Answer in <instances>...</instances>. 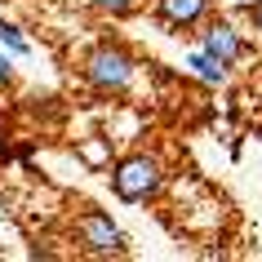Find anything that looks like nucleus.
I'll list each match as a JSON object with an SVG mask.
<instances>
[{
	"label": "nucleus",
	"mask_w": 262,
	"mask_h": 262,
	"mask_svg": "<svg viewBox=\"0 0 262 262\" xmlns=\"http://www.w3.org/2000/svg\"><path fill=\"white\" fill-rule=\"evenodd\" d=\"M191 67H195V76H205V80H213V84H222V80H227V62H218V58H213V54H205V49H200V54L191 58Z\"/></svg>",
	"instance_id": "423d86ee"
},
{
	"label": "nucleus",
	"mask_w": 262,
	"mask_h": 262,
	"mask_svg": "<svg viewBox=\"0 0 262 262\" xmlns=\"http://www.w3.org/2000/svg\"><path fill=\"white\" fill-rule=\"evenodd\" d=\"M84 80L94 84V89H102V94H120L134 80V62L116 45H98L94 54L84 58Z\"/></svg>",
	"instance_id": "f257e3e1"
},
{
	"label": "nucleus",
	"mask_w": 262,
	"mask_h": 262,
	"mask_svg": "<svg viewBox=\"0 0 262 262\" xmlns=\"http://www.w3.org/2000/svg\"><path fill=\"white\" fill-rule=\"evenodd\" d=\"M200 49L213 54L218 62H227V67H231L235 58H245V40H240V31H235L231 23H213V27L200 36Z\"/></svg>",
	"instance_id": "20e7f679"
},
{
	"label": "nucleus",
	"mask_w": 262,
	"mask_h": 262,
	"mask_svg": "<svg viewBox=\"0 0 262 262\" xmlns=\"http://www.w3.org/2000/svg\"><path fill=\"white\" fill-rule=\"evenodd\" d=\"M9 80H14V67H9V58L0 54V89H5V84H9Z\"/></svg>",
	"instance_id": "1a4fd4ad"
},
{
	"label": "nucleus",
	"mask_w": 262,
	"mask_h": 262,
	"mask_svg": "<svg viewBox=\"0 0 262 262\" xmlns=\"http://www.w3.org/2000/svg\"><path fill=\"white\" fill-rule=\"evenodd\" d=\"M0 40L9 45L14 54H27V40H23V36H18V27H9V23H0Z\"/></svg>",
	"instance_id": "0eeeda50"
},
{
	"label": "nucleus",
	"mask_w": 262,
	"mask_h": 262,
	"mask_svg": "<svg viewBox=\"0 0 262 262\" xmlns=\"http://www.w3.org/2000/svg\"><path fill=\"white\" fill-rule=\"evenodd\" d=\"M249 14H253V27L262 31V0H258V5H253V9H249Z\"/></svg>",
	"instance_id": "9d476101"
},
{
	"label": "nucleus",
	"mask_w": 262,
	"mask_h": 262,
	"mask_svg": "<svg viewBox=\"0 0 262 262\" xmlns=\"http://www.w3.org/2000/svg\"><path fill=\"white\" fill-rule=\"evenodd\" d=\"M209 14V0H160V23L169 27H191Z\"/></svg>",
	"instance_id": "39448f33"
},
{
	"label": "nucleus",
	"mask_w": 262,
	"mask_h": 262,
	"mask_svg": "<svg viewBox=\"0 0 262 262\" xmlns=\"http://www.w3.org/2000/svg\"><path fill=\"white\" fill-rule=\"evenodd\" d=\"M111 182H116V195L120 200H147V195L160 191L165 173H160V160H151V156H129L111 173Z\"/></svg>",
	"instance_id": "f03ea898"
},
{
	"label": "nucleus",
	"mask_w": 262,
	"mask_h": 262,
	"mask_svg": "<svg viewBox=\"0 0 262 262\" xmlns=\"http://www.w3.org/2000/svg\"><path fill=\"white\" fill-rule=\"evenodd\" d=\"M0 160H5V129H0Z\"/></svg>",
	"instance_id": "9b49d317"
},
{
	"label": "nucleus",
	"mask_w": 262,
	"mask_h": 262,
	"mask_svg": "<svg viewBox=\"0 0 262 262\" xmlns=\"http://www.w3.org/2000/svg\"><path fill=\"white\" fill-rule=\"evenodd\" d=\"M89 5H94V9H102V14H129L138 0H89Z\"/></svg>",
	"instance_id": "6e6552de"
},
{
	"label": "nucleus",
	"mask_w": 262,
	"mask_h": 262,
	"mask_svg": "<svg viewBox=\"0 0 262 262\" xmlns=\"http://www.w3.org/2000/svg\"><path fill=\"white\" fill-rule=\"evenodd\" d=\"M76 231H80V240H84L89 253H124V249H129L124 231L102 213V209H84L80 222H76Z\"/></svg>",
	"instance_id": "7ed1b4c3"
}]
</instances>
